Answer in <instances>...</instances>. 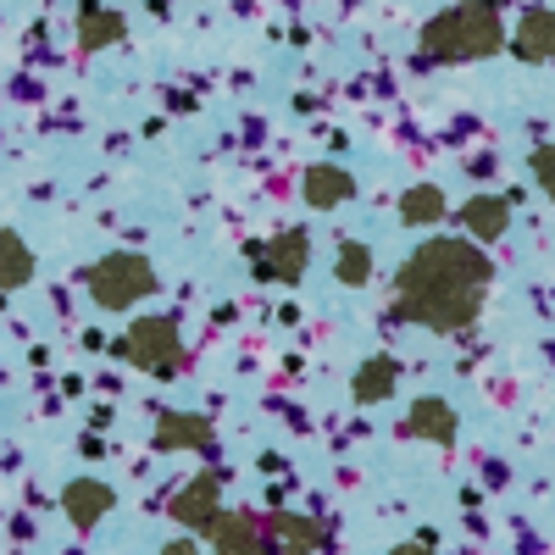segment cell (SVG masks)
<instances>
[{"instance_id": "cell-1", "label": "cell", "mask_w": 555, "mask_h": 555, "mask_svg": "<svg viewBox=\"0 0 555 555\" xmlns=\"http://www.w3.org/2000/svg\"><path fill=\"white\" fill-rule=\"evenodd\" d=\"M550 44H555V23H550V17H539V23L528 28V51H550Z\"/></svg>"}, {"instance_id": "cell-2", "label": "cell", "mask_w": 555, "mask_h": 555, "mask_svg": "<svg viewBox=\"0 0 555 555\" xmlns=\"http://www.w3.org/2000/svg\"><path fill=\"white\" fill-rule=\"evenodd\" d=\"M473 222L483 228V234H494V228H500V206H478V211H473Z\"/></svg>"}, {"instance_id": "cell-3", "label": "cell", "mask_w": 555, "mask_h": 555, "mask_svg": "<svg viewBox=\"0 0 555 555\" xmlns=\"http://www.w3.org/2000/svg\"><path fill=\"white\" fill-rule=\"evenodd\" d=\"M544 178H550V190H555V156H544Z\"/></svg>"}, {"instance_id": "cell-4", "label": "cell", "mask_w": 555, "mask_h": 555, "mask_svg": "<svg viewBox=\"0 0 555 555\" xmlns=\"http://www.w3.org/2000/svg\"><path fill=\"white\" fill-rule=\"evenodd\" d=\"M405 555H411V550H405Z\"/></svg>"}]
</instances>
